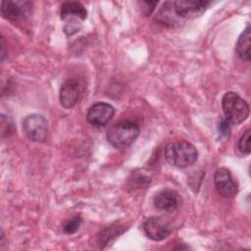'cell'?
Here are the masks:
<instances>
[{"instance_id": "cell-3", "label": "cell", "mask_w": 251, "mask_h": 251, "mask_svg": "<svg viewBox=\"0 0 251 251\" xmlns=\"http://www.w3.org/2000/svg\"><path fill=\"white\" fill-rule=\"evenodd\" d=\"M139 130V126L135 123L121 122L109 128L107 140L115 148H126L135 141Z\"/></svg>"}, {"instance_id": "cell-4", "label": "cell", "mask_w": 251, "mask_h": 251, "mask_svg": "<svg viewBox=\"0 0 251 251\" xmlns=\"http://www.w3.org/2000/svg\"><path fill=\"white\" fill-rule=\"evenodd\" d=\"M23 130L29 140L43 142L47 137L48 124L42 115H28L23 121Z\"/></svg>"}, {"instance_id": "cell-12", "label": "cell", "mask_w": 251, "mask_h": 251, "mask_svg": "<svg viewBox=\"0 0 251 251\" xmlns=\"http://www.w3.org/2000/svg\"><path fill=\"white\" fill-rule=\"evenodd\" d=\"M60 15L63 21H84L87 17V11L79 2H64L61 6Z\"/></svg>"}, {"instance_id": "cell-16", "label": "cell", "mask_w": 251, "mask_h": 251, "mask_svg": "<svg viewBox=\"0 0 251 251\" xmlns=\"http://www.w3.org/2000/svg\"><path fill=\"white\" fill-rule=\"evenodd\" d=\"M250 136H251V130L248 128L243 135L240 137L238 141V149L243 154H250L251 148H250Z\"/></svg>"}, {"instance_id": "cell-14", "label": "cell", "mask_w": 251, "mask_h": 251, "mask_svg": "<svg viewBox=\"0 0 251 251\" xmlns=\"http://www.w3.org/2000/svg\"><path fill=\"white\" fill-rule=\"evenodd\" d=\"M250 26L247 25L246 28L241 32L239 35L236 45H235V51L238 56L243 61H249L251 58L250 54V38H251V32H250Z\"/></svg>"}, {"instance_id": "cell-7", "label": "cell", "mask_w": 251, "mask_h": 251, "mask_svg": "<svg viewBox=\"0 0 251 251\" xmlns=\"http://www.w3.org/2000/svg\"><path fill=\"white\" fill-rule=\"evenodd\" d=\"M214 183L218 192L226 198L233 197L238 191V186L233 180L229 170L226 168H219L216 170Z\"/></svg>"}, {"instance_id": "cell-18", "label": "cell", "mask_w": 251, "mask_h": 251, "mask_svg": "<svg viewBox=\"0 0 251 251\" xmlns=\"http://www.w3.org/2000/svg\"><path fill=\"white\" fill-rule=\"evenodd\" d=\"M142 4L144 5L145 14L150 15L153 12L155 6L158 4V2L157 1H144V2H142Z\"/></svg>"}, {"instance_id": "cell-17", "label": "cell", "mask_w": 251, "mask_h": 251, "mask_svg": "<svg viewBox=\"0 0 251 251\" xmlns=\"http://www.w3.org/2000/svg\"><path fill=\"white\" fill-rule=\"evenodd\" d=\"M218 130L224 137H228L230 134V124L225 119L222 120L218 125Z\"/></svg>"}, {"instance_id": "cell-1", "label": "cell", "mask_w": 251, "mask_h": 251, "mask_svg": "<svg viewBox=\"0 0 251 251\" xmlns=\"http://www.w3.org/2000/svg\"><path fill=\"white\" fill-rule=\"evenodd\" d=\"M167 162L176 168H187L192 166L198 158L197 149L188 141L172 142L165 148Z\"/></svg>"}, {"instance_id": "cell-2", "label": "cell", "mask_w": 251, "mask_h": 251, "mask_svg": "<svg viewBox=\"0 0 251 251\" xmlns=\"http://www.w3.org/2000/svg\"><path fill=\"white\" fill-rule=\"evenodd\" d=\"M222 107L225 118L229 124H241L249 116V105L233 91H228L223 96Z\"/></svg>"}, {"instance_id": "cell-13", "label": "cell", "mask_w": 251, "mask_h": 251, "mask_svg": "<svg viewBox=\"0 0 251 251\" xmlns=\"http://www.w3.org/2000/svg\"><path fill=\"white\" fill-rule=\"evenodd\" d=\"M178 19L179 18L174 10L173 2L164 3L155 16V21L166 25H175L176 24H178Z\"/></svg>"}, {"instance_id": "cell-9", "label": "cell", "mask_w": 251, "mask_h": 251, "mask_svg": "<svg viewBox=\"0 0 251 251\" xmlns=\"http://www.w3.org/2000/svg\"><path fill=\"white\" fill-rule=\"evenodd\" d=\"M31 3L28 1H2L1 14L11 21H18L27 17L30 13Z\"/></svg>"}, {"instance_id": "cell-5", "label": "cell", "mask_w": 251, "mask_h": 251, "mask_svg": "<svg viewBox=\"0 0 251 251\" xmlns=\"http://www.w3.org/2000/svg\"><path fill=\"white\" fill-rule=\"evenodd\" d=\"M211 4L205 0H177L173 2L174 10L179 19L200 17Z\"/></svg>"}, {"instance_id": "cell-11", "label": "cell", "mask_w": 251, "mask_h": 251, "mask_svg": "<svg viewBox=\"0 0 251 251\" xmlns=\"http://www.w3.org/2000/svg\"><path fill=\"white\" fill-rule=\"evenodd\" d=\"M79 84L75 79L66 80L60 89V102L63 107L71 109L77 103L79 99Z\"/></svg>"}, {"instance_id": "cell-6", "label": "cell", "mask_w": 251, "mask_h": 251, "mask_svg": "<svg viewBox=\"0 0 251 251\" xmlns=\"http://www.w3.org/2000/svg\"><path fill=\"white\" fill-rule=\"evenodd\" d=\"M115 115V108L106 102H97L87 111L86 121L95 127L105 126Z\"/></svg>"}, {"instance_id": "cell-15", "label": "cell", "mask_w": 251, "mask_h": 251, "mask_svg": "<svg viewBox=\"0 0 251 251\" xmlns=\"http://www.w3.org/2000/svg\"><path fill=\"white\" fill-rule=\"evenodd\" d=\"M82 220L79 216L73 217L70 219L64 226H63V232L66 234H73L75 233L80 226Z\"/></svg>"}, {"instance_id": "cell-10", "label": "cell", "mask_w": 251, "mask_h": 251, "mask_svg": "<svg viewBox=\"0 0 251 251\" xmlns=\"http://www.w3.org/2000/svg\"><path fill=\"white\" fill-rule=\"evenodd\" d=\"M153 203L158 210L173 212L179 207L180 196L176 190L164 188L155 194Z\"/></svg>"}, {"instance_id": "cell-8", "label": "cell", "mask_w": 251, "mask_h": 251, "mask_svg": "<svg viewBox=\"0 0 251 251\" xmlns=\"http://www.w3.org/2000/svg\"><path fill=\"white\" fill-rule=\"evenodd\" d=\"M143 230L147 237L154 241H161L167 238L172 232L170 225L160 217H150L145 220Z\"/></svg>"}]
</instances>
